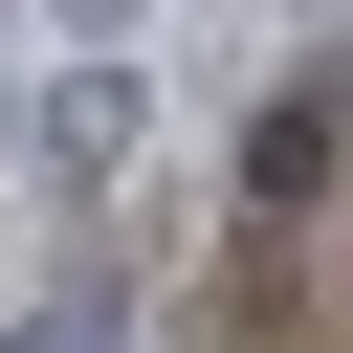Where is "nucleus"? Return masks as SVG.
<instances>
[{"label": "nucleus", "instance_id": "nucleus-2", "mask_svg": "<svg viewBox=\"0 0 353 353\" xmlns=\"http://www.w3.org/2000/svg\"><path fill=\"white\" fill-rule=\"evenodd\" d=\"M331 154H353V132H331V88L243 110V199H265V221H309V199H331Z\"/></svg>", "mask_w": 353, "mask_h": 353}, {"label": "nucleus", "instance_id": "nucleus-3", "mask_svg": "<svg viewBox=\"0 0 353 353\" xmlns=\"http://www.w3.org/2000/svg\"><path fill=\"white\" fill-rule=\"evenodd\" d=\"M0 353H110V287H66V309H0Z\"/></svg>", "mask_w": 353, "mask_h": 353}, {"label": "nucleus", "instance_id": "nucleus-1", "mask_svg": "<svg viewBox=\"0 0 353 353\" xmlns=\"http://www.w3.org/2000/svg\"><path fill=\"white\" fill-rule=\"evenodd\" d=\"M132 154H154V66L66 44V88H22V199H132Z\"/></svg>", "mask_w": 353, "mask_h": 353}, {"label": "nucleus", "instance_id": "nucleus-6", "mask_svg": "<svg viewBox=\"0 0 353 353\" xmlns=\"http://www.w3.org/2000/svg\"><path fill=\"white\" fill-rule=\"evenodd\" d=\"M331 22H353V0H331Z\"/></svg>", "mask_w": 353, "mask_h": 353}, {"label": "nucleus", "instance_id": "nucleus-4", "mask_svg": "<svg viewBox=\"0 0 353 353\" xmlns=\"http://www.w3.org/2000/svg\"><path fill=\"white\" fill-rule=\"evenodd\" d=\"M132 22H154V0H66V44H132Z\"/></svg>", "mask_w": 353, "mask_h": 353}, {"label": "nucleus", "instance_id": "nucleus-5", "mask_svg": "<svg viewBox=\"0 0 353 353\" xmlns=\"http://www.w3.org/2000/svg\"><path fill=\"white\" fill-rule=\"evenodd\" d=\"M0 176H22V88H0Z\"/></svg>", "mask_w": 353, "mask_h": 353}]
</instances>
